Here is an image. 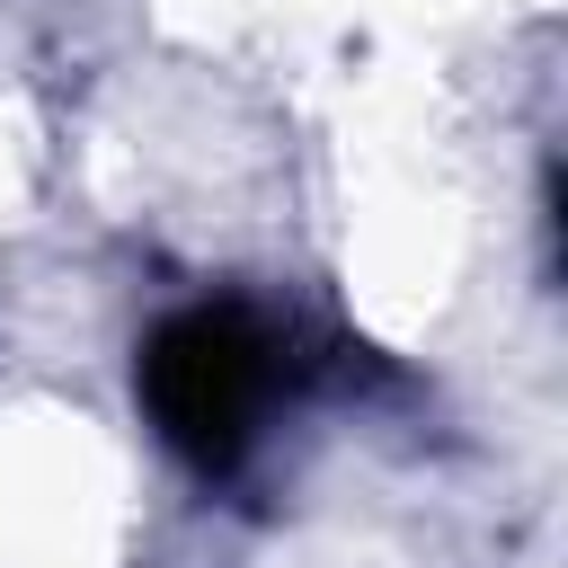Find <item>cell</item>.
Instances as JSON below:
<instances>
[{
    "label": "cell",
    "mask_w": 568,
    "mask_h": 568,
    "mask_svg": "<svg viewBox=\"0 0 568 568\" xmlns=\"http://www.w3.org/2000/svg\"><path fill=\"white\" fill-rule=\"evenodd\" d=\"M142 390L160 435L186 462L222 470L248 453L257 417L275 408V337L248 311H178L142 355Z\"/></svg>",
    "instance_id": "1"
}]
</instances>
